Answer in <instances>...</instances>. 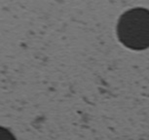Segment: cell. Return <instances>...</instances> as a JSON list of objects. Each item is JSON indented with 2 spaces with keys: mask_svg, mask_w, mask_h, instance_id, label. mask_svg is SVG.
Instances as JSON below:
<instances>
[{
  "mask_svg": "<svg viewBox=\"0 0 149 140\" xmlns=\"http://www.w3.org/2000/svg\"><path fill=\"white\" fill-rule=\"evenodd\" d=\"M117 36L131 50L149 48V10L134 8L124 13L118 21Z\"/></svg>",
  "mask_w": 149,
  "mask_h": 140,
  "instance_id": "1",
  "label": "cell"
}]
</instances>
